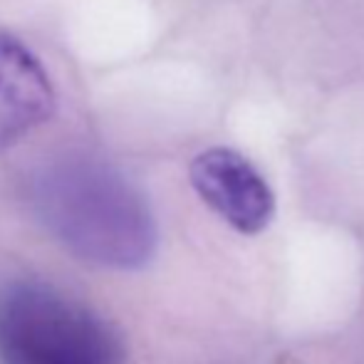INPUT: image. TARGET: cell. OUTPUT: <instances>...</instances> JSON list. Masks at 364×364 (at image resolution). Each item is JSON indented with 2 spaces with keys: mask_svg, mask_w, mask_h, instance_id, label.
<instances>
[{
  "mask_svg": "<svg viewBox=\"0 0 364 364\" xmlns=\"http://www.w3.org/2000/svg\"><path fill=\"white\" fill-rule=\"evenodd\" d=\"M35 196L48 228L90 263L139 268L154 253L156 233L144 201L112 168L63 164L40 178Z\"/></svg>",
  "mask_w": 364,
  "mask_h": 364,
  "instance_id": "obj_1",
  "label": "cell"
},
{
  "mask_svg": "<svg viewBox=\"0 0 364 364\" xmlns=\"http://www.w3.org/2000/svg\"><path fill=\"white\" fill-rule=\"evenodd\" d=\"M119 335L70 295L33 280L0 288V364H122Z\"/></svg>",
  "mask_w": 364,
  "mask_h": 364,
  "instance_id": "obj_2",
  "label": "cell"
},
{
  "mask_svg": "<svg viewBox=\"0 0 364 364\" xmlns=\"http://www.w3.org/2000/svg\"><path fill=\"white\" fill-rule=\"evenodd\" d=\"M191 183L203 203L238 233H260L275 213V196L263 173L233 149L198 154L191 161Z\"/></svg>",
  "mask_w": 364,
  "mask_h": 364,
  "instance_id": "obj_3",
  "label": "cell"
},
{
  "mask_svg": "<svg viewBox=\"0 0 364 364\" xmlns=\"http://www.w3.org/2000/svg\"><path fill=\"white\" fill-rule=\"evenodd\" d=\"M55 90L40 60L8 33H0V151L23 141L53 117Z\"/></svg>",
  "mask_w": 364,
  "mask_h": 364,
  "instance_id": "obj_4",
  "label": "cell"
}]
</instances>
